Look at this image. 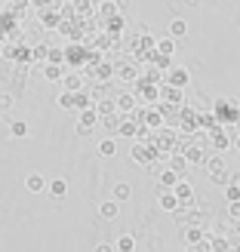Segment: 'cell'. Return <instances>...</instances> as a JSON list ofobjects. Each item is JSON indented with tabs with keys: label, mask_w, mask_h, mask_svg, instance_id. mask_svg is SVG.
<instances>
[{
	"label": "cell",
	"mask_w": 240,
	"mask_h": 252,
	"mask_svg": "<svg viewBox=\"0 0 240 252\" xmlns=\"http://www.w3.org/2000/svg\"><path fill=\"white\" fill-rule=\"evenodd\" d=\"M212 117H216L219 126H225V129H228L231 123L237 126V123H240V102H231V98L219 95L216 105H212Z\"/></svg>",
	"instance_id": "6da1fadb"
},
{
	"label": "cell",
	"mask_w": 240,
	"mask_h": 252,
	"mask_svg": "<svg viewBox=\"0 0 240 252\" xmlns=\"http://www.w3.org/2000/svg\"><path fill=\"white\" fill-rule=\"evenodd\" d=\"M204 169H206V175H209V182H216V185H222V188L231 182V169H228V163H225L222 154H206Z\"/></svg>",
	"instance_id": "7a4b0ae2"
},
{
	"label": "cell",
	"mask_w": 240,
	"mask_h": 252,
	"mask_svg": "<svg viewBox=\"0 0 240 252\" xmlns=\"http://www.w3.org/2000/svg\"><path fill=\"white\" fill-rule=\"evenodd\" d=\"M133 95H136V102H145V108H154V105L160 102V83L136 80V83H133Z\"/></svg>",
	"instance_id": "3957f363"
},
{
	"label": "cell",
	"mask_w": 240,
	"mask_h": 252,
	"mask_svg": "<svg viewBox=\"0 0 240 252\" xmlns=\"http://www.w3.org/2000/svg\"><path fill=\"white\" fill-rule=\"evenodd\" d=\"M130 157L138 163V166H145V169H151L157 163V151L151 148V142H136L133 148H130Z\"/></svg>",
	"instance_id": "277c9868"
},
{
	"label": "cell",
	"mask_w": 240,
	"mask_h": 252,
	"mask_svg": "<svg viewBox=\"0 0 240 252\" xmlns=\"http://www.w3.org/2000/svg\"><path fill=\"white\" fill-rule=\"evenodd\" d=\"M138 77H142V71H138V65H133V62H117V65H114V80L133 86Z\"/></svg>",
	"instance_id": "5b68a950"
},
{
	"label": "cell",
	"mask_w": 240,
	"mask_h": 252,
	"mask_svg": "<svg viewBox=\"0 0 240 252\" xmlns=\"http://www.w3.org/2000/svg\"><path fill=\"white\" fill-rule=\"evenodd\" d=\"M163 83L172 86V90H182V93H185V86L191 83V74H188V68H175V65H172L167 74H163Z\"/></svg>",
	"instance_id": "8992f818"
},
{
	"label": "cell",
	"mask_w": 240,
	"mask_h": 252,
	"mask_svg": "<svg viewBox=\"0 0 240 252\" xmlns=\"http://www.w3.org/2000/svg\"><path fill=\"white\" fill-rule=\"evenodd\" d=\"M138 126H145L148 132H157V129H163L167 126V117L160 114V108L154 105V108H145V114H142V123Z\"/></svg>",
	"instance_id": "52a82bcc"
},
{
	"label": "cell",
	"mask_w": 240,
	"mask_h": 252,
	"mask_svg": "<svg viewBox=\"0 0 240 252\" xmlns=\"http://www.w3.org/2000/svg\"><path fill=\"white\" fill-rule=\"evenodd\" d=\"M86 77H93L96 83H108L111 77H114V62H99V65H93V68H86Z\"/></svg>",
	"instance_id": "ba28073f"
},
{
	"label": "cell",
	"mask_w": 240,
	"mask_h": 252,
	"mask_svg": "<svg viewBox=\"0 0 240 252\" xmlns=\"http://www.w3.org/2000/svg\"><path fill=\"white\" fill-rule=\"evenodd\" d=\"M62 93H83V74L80 71H65V74H62Z\"/></svg>",
	"instance_id": "9c48e42d"
},
{
	"label": "cell",
	"mask_w": 240,
	"mask_h": 252,
	"mask_svg": "<svg viewBox=\"0 0 240 252\" xmlns=\"http://www.w3.org/2000/svg\"><path fill=\"white\" fill-rule=\"evenodd\" d=\"M172 197L179 200V206H194V185L188 179H182L179 185L172 188Z\"/></svg>",
	"instance_id": "30bf717a"
},
{
	"label": "cell",
	"mask_w": 240,
	"mask_h": 252,
	"mask_svg": "<svg viewBox=\"0 0 240 252\" xmlns=\"http://www.w3.org/2000/svg\"><path fill=\"white\" fill-rule=\"evenodd\" d=\"M136 95L133 93H120V95H114V111H117V114L120 117H130L133 114V111H136Z\"/></svg>",
	"instance_id": "8fae6325"
},
{
	"label": "cell",
	"mask_w": 240,
	"mask_h": 252,
	"mask_svg": "<svg viewBox=\"0 0 240 252\" xmlns=\"http://www.w3.org/2000/svg\"><path fill=\"white\" fill-rule=\"evenodd\" d=\"M96 123H99V114H96V108H86V111H80L77 135H93V129H96Z\"/></svg>",
	"instance_id": "7c38bea8"
},
{
	"label": "cell",
	"mask_w": 240,
	"mask_h": 252,
	"mask_svg": "<svg viewBox=\"0 0 240 252\" xmlns=\"http://www.w3.org/2000/svg\"><path fill=\"white\" fill-rule=\"evenodd\" d=\"M62 62H68V65H86V46H77V43H74V46H65V49H62Z\"/></svg>",
	"instance_id": "4fadbf2b"
},
{
	"label": "cell",
	"mask_w": 240,
	"mask_h": 252,
	"mask_svg": "<svg viewBox=\"0 0 240 252\" xmlns=\"http://www.w3.org/2000/svg\"><path fill=\"white\" fill-rule=\"evenodd\" d=\"M185 163L188 166H204V160H206V148L204 145H188V151H185Z\"/></svg>",
	"instance_id": "5bb4252c"
},
{
	"label": "cell",
	"mask_w": 240,
	"mask_h": 252,
	"mask_svg": "<svg viewBox=\"0 0 240 252\" xmlns=\"http://www.w3.org/2000/svg\"><path fill=\"white\" fill-rule=\"evenodd\" d=\"M160 102H163V105H175V108H182L185 95H182V90H172V86L160 83Z\"/></svg>",
	"instance_id": "9a60e30c"
},
{
	"label": "cell",
	"mask_w": 240,
	"mask_h": 252,
	"mask_svg": "<svg viewBox=\"0 0 240 252\" xmlns=\"http://www.w3.org/2000/svg\"><path fill=\"white\" fill-rule=\"evenodd\" d=\"M167 169H172L179 179H188V172H191V166L185 163V157H179V154H170V160H167Z\"/></svg>",
	"instance_id": "2e32d148"
},
{
	"label": "cell",
	"mask_w": 240,
	"mask_h": 252,
	"mask_svg": "<svg viewBox=\"0 0 240 252\" xmlns=\"http://www.w3.org/2000/svg\"><path fill=\"white\" fill-rule=\"evenodd\" d=\"M204 240H206V231L200 228V224H188V228H185V246H197Z\"/></svg>",
	"instance_id": "e0dca14e"
},
{
	"label": "cell",
	"mask_w": 240,
	"mask_h": 252,
	"mask_svg": "<svg viewBox=\"0 0 240 252\" xmlns=\"http://www.w3.org/2000/svg\"><path fill=\"white\" fill-rule=\"evenodd\" d=\"M96 6H99V0H74L71 9H74V16H77V19H83V16L90 19L93 12H96Z\"/></svg>",
	"instance_id": "ac0fdd59"
},
{
	"label": "cell",
	"mask_w": 240,
	"mask_h": 252,
	"mask_svg": "<svg viewBox=\"0 0 240 252\" xmlns=\"http://www.w3.org/2000/svg\"><path fill=\"white\" fill-rule=\"evenodd\" d=\"M157 203H160L163 212H179V209H182L179 200L172 197V191H157Z\"/></svg>",
	"instance_id": "d6986e66"
},
{
	"label": "cell",
	"mask_w": 240,
	"mask_h": 252,
	"mask_svg": "<svg viewBox=\"0 0 240 252\" xmlns=\"http://www.w3.org/2000/svg\"><path fill=\"white\" fill-rule=\"evenodd\" d=\"M179 182H182V179H179L172 169H160V185H157V191H172Z\"/></svg>",
	"instance_id": "ffe728a7"
},
{
	"label": "cell",
	"mask_w": 240,
	"mask_h": 252,
	"mask_svg": "<svg viewBox=\"0 0 240 252\" xmlns=\"http://www.w3.org/2000/svg\"><path fill=\"white\" fill-rule=\"evenodd\" d=\"M99 216L108 219V221H114L120 216V203H114V200H105V203H99Z\"/></svg>",
	"instance_id": "44dd1931"
},
{
	"label": "cell",
	"mask_w": 240,
	"mask_h": 252,
	"mask_svg": "<svg viewBox=\"0 0 240 252\" xmlns=\"http://www.w3.org/2000/svg\"><path fill=\"white\" fill-rule=\"evenodd\" d=\"M130 197H133V188L126 185V182H117L114 191H111V200H114V203H126Z\"/></svg>",
	"instance_id": "7402d4cb"
},
{
	"label": "cell",
	"mask_w": 240,
	"mask_h": 252,
	"mask_svg": "<svg viewBox=\"0 0 240 252\" xmlns=\"http://www.w3.org/2000/svg\"><path fill=\"white\" fill-rule=\"evenodd\" d=\"M96 12L102 16V22H108V19H114V16H120L117 12V6H114V0H99V6H96Z\"/></svg>",
	"instance_id": "603a6c76"
},
{
	"label": "cell",
	"mask_w": 240,
	"mask_h": 252,
	"mask_svg": "<svg viewBox=\"0 0 240 252\" xmlns=\"http://www.w3.org/2000/svg\"><path fill=\"white\" fill-rule=\"evenodd\" d=\"M25 188H28V191H34V194H40V191H46V179L40 172H31L28 179H25Z\"/></svg>",
	"instance_id": "cb8c5ba5"
},
{
	"label": "cell",
	"mask_w": 240,
	"mask_h": 252,
	"mask_svg": "<svg viewBox=\"0 0 240 252\" xmlns=\"http://www.w3.org/2000/svg\"><path fill=\"white\" fill-rule=\"evenodd\" d=\"M154 53H157V56L172 59V53H175V40H172V37H163V40H157V43H154Z\"/></svg>",
	"instance_id": "d4e9b609"
},
{
	"label": "cell",
	"mask_w": 240,
	"mask_h": 252,
	"mask_svg": "<svg viewBox=\"0 0 240 252\" xmlns=\"http://www.w3.org/2000/svg\"><path fill=\"white\" fill-rule=\"evenodd\" d=\"M209 252H231V240H228L225 234L209 237Z\"/></svg>",
	"instance_id": "484cf974"
},
{
	"label": "cell",
	"mask_w": 240,
	"mask_h": 252,
	"mask_svg": "<svg viewBox=\"0 0 240 252\" xmlns=\"http://www.w3.org/2000/svg\"><path fill=\"white\" fill-rule=\"evenodd\" d=\"M123 28H126L123 16H114V19H108V22H105V34H108V37H120Z\"/></svg>",
	"instance_id": "4316f807"
},
{
	"label": "cell",
	"mask_w": 240,
	"mask_h": 252,
	"mask_svg": "<svg viewBox=\"0 0 240 252\" xmlns=\"http://www.w3.org/2000/svg\"><path fill=\"white\" fill-rule=\"evenodd\" d=\"M46 191H49V194H53L56 200H62V197H65V194H68V182H65V179H53V182H49V185H46Z\"/></svg>",
	"instance_id": "83f0119b"
},
{
	"label": "cell",
	"mask_w": 240,
	"mask_h": 252,
	"mask_svg": "<svg viewBox=\"0 0 240 252\" xmlns=\"http://www.w3.org/2000/svg\"><path fill=\"white\" fill-rule=\"evenodd\" d=\"M136 129H138V123H133L130 117H123L120 126H117V135L120 138H136Z\"/></svg>",
	"instance_id": "f1b7e54d"
},
{
	"label": "cell",
	"mask_w": 240,
	"mask_h": 252,
	"mask_svg": "<svg viewBox=\"0 0 240 252\" xmlns=\"http://www.w3.org/2000/svg\"><path fill=\"white\" fill-rule=\"evenodd\" d=\"M114 252H136V237H133V234H123V237H117Z\"/></svg>",
	"instance_id": "f546056e"
},
{
	"label": "cell",
	"mask_w": 240,
	"mask_h": 252,
	"mask_svg": "<svg viewBox=\"0 0 240 252\" xmlns=\"http://www.w3.org/2000/svg\"><path fill=\"white\" fill-rule=\"evenodd\" d=\"M99 154H102V157H114V154H117L114 135H108V138H102V142H99Z\"/></svg>",
	"instance_id": "4dcf8cb0"
},
{
	"label": "cell",
	"mask_w": 240,
	"mask_h": 252,
	"mask_svg": "<svg viewBox=\"0 0 240 252\" xmlns=\"http://www.w3.org/2000/svg\"><path fill=\"white\" fill-rule=\"evenodd\" d=\"M59 22H62L59 12H49V9H43V12H40V25H43V28L53 31V28H59Z\"/></svg>",
	"instance_id": "1f68e13d"
},
{
	"label": "cell",
	"mask_w": 240,
	"mask_h": 252,
	"mask_svg": "<svg viewBox=\"0 0 240 252\" xmlns=\"http://www.w3.org/2000/svg\"><path fill=\"white\" fill-rule=\"evenodd\" d=\"M151 68H154V71H160V74H167L170 68H172V59H167V56H151Z\"/></svg>",
	"instance_id": "d6a6232c"
},
{
	"label": "cell",
	"mask_w": 240,
	"mask_h": 252,
	"mask_svg": "<svg viewBox=\"0 0 240 252\" xmlns=\"http://www.w3.org/2000/svg\"><path fill=\"white\" fill-rule=\"evenodd\" d=\"M185 34H188V22L185 19H172L170 22V37L175 40V37H185Z\"/></svg>",
	"instance_id": "836d02e7"
},
{
	"label": "cell",
	"mask_w": 240,
	"mask_h": 252,
	"mask_svg": "<svg viewBox=\"0 0 240 252\" xmlns=\"http://www.w3.org/2000/svg\"><path fill=\"white\" fill-rule=\"evenodd\" d=\"M62 74H65V68H62V65H43V77H46V80L59 83V80H62Z\"/></svg>",
	"instance_id": "e575fe53"
},
{
	"label": "cell",
	"mask_w": 240,
	"mask_h": 252,
	"mask_svg": "<svg viewBox=\"0 0 240 252\" xmlns=\"http://www.w3.org/2000/svg\"><path fill=\"white\" fill-rule=\"evenodd\" d=\"M86 108H93V95L74 93V111H86Z\"/></svg>",
	"instance_id": "d590c367"
},
{
	"label": "cell",
	"mask_w": 240,
	"mask_h": 252,
	"mask_svg": "<svg viewBox=\"0 0 240 252\" xmlns=\"http://www.w3.org/2000/svg\"><path fill=\"white\" fill-rule=\"evenodd\" d=\"M120 120H123V117H120L117 111H114V114H108V117H102V120H99V123H102V126H105L108 132H117V126H120Z\"/></svg>",
	"instance_id": "8d00e7d4"
},
{
	"label": "cell",
	"mask_w": 240,
	"mask_h": 252,
	"mask_svg": "<svg viewBox=\"0 0 240 252\" xmlns=\"http://www.w3.org/2000/svg\"><path fill=\"white\" fill-rule=\"evenodd\" d=\"M9 132L16 138H25V135H28V123H25V120H9Z\"/></svg>",
	"instance_id": "74e56055"
},
{
	"label": "cell",
	"mask_w": 240,
	"mask_h": 252,
	"mask_svg": "<svg viewBox=\"0 0 240 252\" xmlns=\"http://www.w3.org/2000/svg\"><path fill=\"white\" fill-rule=\"evenodd\" d=\"M225 197H228V203H240V185H225Z\"/></svg>",
	"instance_id": "f35d334b"
},
{
	"label": "cell",
	"mask_w": 240,
	"mask_h": 252,
	"mask_svg": "<svg viewBox=\"0 0 240 252\" xmlns=\"http://www.w3.org/2000/svg\"><path fill=\"white\" fill-rule=\"evenodd\" d=\"M46 53H49V46L46 43H37L31 49V59H37V62H43V65H46Z\"/></svg>",
	"instance_id": "ab89813d"
},
{
	"label": "cell",
	"mask_w": 240,
	"mask_h": 252,
	"mask_svg": "<svg viewBox=\"0 0 240 252\" xmlns=\"http://www.w3.org/2000/svg\"><path fill=\"white\" fill-rule=\"evenodd\" d=\"M56 102H59V108H62V111H74V95H71V93H62Z\"/></svg>",
	"instance_id": "60d3db41"
},
{
	"label": "cell",
	"mask_w": 240,
	"mask_h": 252,
	"mask_svg": "<svg viewBox=\"0 0 240 252\" xmlns=\"http://www.w3.org/2000/svg\"><path fill=\"white\" fill-rule=\"evenodd\" d=\"M228 219L237 224L240 221V203H228Z\"/></svg>",
	"instance_id": "b9f144b4"
},
{
	"label": "cell",
	"mask_w": 240,
	"mask_h": 252,
	"mask_svg": "<svg viewBox=\"0 0 240 252\" xmlns=\"http://www.w3.org/2000/svg\"><path fill=\"white\" fill-rule=\"evenodd\" d=\"M12 108V95H0V111H9Z\"/></svg>",
	"instance_id": "7bdbcfd3"
},
{
	"label": "cell",
	"mask_w": 240,
	"mask_h": 252,
	"mask_svg": "<svg viewBox=\"0 0 240 252\" xmlns=\"http://www.w3.org/2000/svg\"><path fill=\"white\" fill-rule=\"evenodd\" d=\"M96 252H114V243H99Z\"/></svg>",
	"instance_id": "ee69618b"
},
{
	"label": "cell",
	"mask_w": 240,
	"mask_h": 252,
	"mask_svg": "<svg viewBox=\"0 0 240 252\" xmlns=\"http://www.w3.org/2000/svg\"><path fill=\"white\" fill-rule=\"evenodd\" d=\"M114 6H117V12H123V9H130V0H114Z\"/></svg>",
	"instance_id": "f6af8a7d"
},
{
	"label": "cell",
	"mask_w": 240,
	"mask_h": 252,
	"mask_svg": "<svg viewBox=\"0 0 240 252\" xmlns=\"http://www.w3.org/2000/svg\"><path fill=\"white\" fill-rule=\"evenodd\" d=\"M231 185H240V172H234V169H231Z\"/></svg>",
	"instance_id": "bcb514c9"
},
{
	"label": "cell",
	"mask_w": 240,
	"mask_h": 252,
	"mask_svg": "<svg viewBox=\"0 0 240 252\" xmlns=\"http://www.w3.org/2000/svg\"><path fill=\"white\" fill-rule=\"evenodd\" d=\"M231 148H234V151H237V154H240V132L234 135V145H231Z\"/></svg>",
	"instance_id": "7dc6e473"
},
{
	"label": "cell",
	"mask_w": 240,
	"mask_h": 252,
	"mask_svg": "<svg viewBox=\"0 0 240 252\" xmlns=\"http://www.w3.org/2000/svg\"><path fill=\"white\" fill-rule=\"evenodd\" d=\"M191 3H200V0H191Z\"/></svg>",
	"instance_id": "c3c4849f"
},
{
	"label": "cell",
	"mask_w": 240,
	"mask_h": 252,
	"mask_svg": "<svg viewBox=\"0 0 240 252\" xmlns=\"http://www.w3.org/2000/svg\"><path fill=\"white\" fill-rule=\"evenodd\" d=\"M231 252H234V249H231Z\"/></svg>",
	"instance_id": "681fc988"
}]
</instances>
